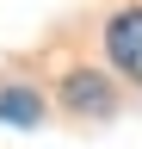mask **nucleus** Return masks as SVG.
<instances>
[{"instance_id": "obj_2", "label": "nucleus", "mask_w": 142, "mask_h": 149, "mask_svg": "<svg viewBox=\"0 0 142 149\" xmlns=\"http://www.w3.org/2000/svg\"><path fill=\"white\" fill-rule=\"evenodd\" d=\"M62 100H68V112H86V118H105V112H111V81H105L99 68H74L62 81Z\"/></svg>"}, {"instance_id": "obj_1", "label": "nucleus", "mask_w": 142, "mask_h": 149, "mask_svg": "<svg viewBox=\"0 0 142 149\" xmlns=\"http://www.w3.org/2000/svg\"><path fill=\"white\" fill-rule=\"evenodd\" d=\"M105 56H111L117 74H130V81L142 87V6L111 13V25H105Z\"/></svg>"}, {"instance_id": "obj_3", "label": "nucleus", "mask_w": 142, "mask_h": 149, "mask_svg": "<svg viewBox=\"0 0 142 149\" xmlns=\"http://www.w3.org/2000/svg\"><path fill=\"white\" fill-rule=\"evenodd\" d=\"M0 118H6V124H37V118H43V93H31V87H0Z\"/></svg>"}]
</instances>
